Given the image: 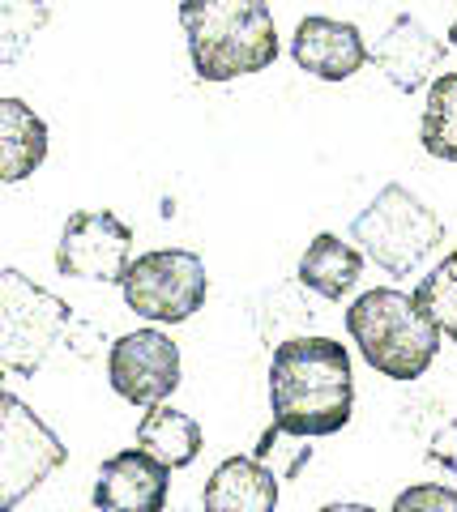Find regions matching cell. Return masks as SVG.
<instances>
[{
	"instance_id": "2e32d148",
	"label": "cell",
	"mask_w": 457,
	"mask_h": 512,
	"mask_svg": "<svg viewBox=\"0 0 457 512\" xmlns=\"http://www.w3.org/2000/svg\"><path fill=\"white\" fill-rule=\"evenodd\" d=\"M137 448H146L150 457H159L167 470H184L201 457L206 436H201V423L193 419V414L159 402V406H150L146 419L137 423Z\"/></svg>"
},
{
	"instance_id": "484cf974",
	"label": "cell",
	"mask_w": 457,
	"mask_h": 512,
	"mask_svg": "<svg viewBox=\"0 0 457 512\" xmlns=\"http://www.w3.org/2000/svg\"><path fill=\"white\" fill-rule=\"evenodd\" d=\"M0 512H5V508H0Z\"/></svg>"
},
{
	"instance_id": "4fadbf2b",
	"label": "cell",
	"mask_w": 457,
	"mask_h": 512,
	"mask_svg": "<svg viewBox=\"0 0 457 512\" xmlns=\"http://www.w3.org/2000/svg\"><path fill=\"white\" fill-rule=\"evenodd\" d=\"M201 512H278V474L261 457H227L206 478Z\"/></svg>"
},
{
	"instance_id": "7402d4cb",
	"label": "cell",
	"mask_w": 457,
	"mask_h": 512,
	"mask_svg": "<svg viewBox=\"0 0 457 512\" xmlns=\"http://www.w3.org/2000/svg\"><path fill=\"white\" fill-rule=\"evenodd\" d=\"M317 512H376L372 504H351V500H342V504H325V508H317Z\"/></svg>"
},
{
	"instance_id": "cb8c5ba5",
	"label": "cell",
	"mask_w": 457,
	"mask_h": 512,
	"mask_svg": "<svg viewBox=\"0 0 457 512\" xmlns=\"http://www.w3.org/2000/svg\"><path fill=\"white\" fill-rule=\"evenodd\" d=\"M449 47H457V18H453V26H449V39H445Z\"/></svg>"
},
{
	"instance_id": "44dd1931",
	"label": "cell",
	"mask_w": 457,
	"mask_h": 512,
	"mask_svg": "<svg viewBox=\"0 0 457 512\" xmlns=\"http://www.w3.org/2000/svg\"><path fill=\"white\" fill-rule=\"evenodd\" d=\"M428 457L436 461V466H445V470L457 474V419L440 423V431H436L432 444H428Z\"/></svg>"
},
{
	"instance_id": "4316f807",
	"label": "cell",
	"mask_w": 457,
	"mask_h": 512,
	"mask_svg": "<svg viewBox=\"0 0 457 512\" xmlns=\"http://www.w3.org/2000/svg\"><path fill=\"white\" fill-rule=\"evenodd\" d=\"M163 512H167V508H163Z\"/></svg>"
},
{
	"instance_id": "e0dca14e",
	"label": "cell",
	"mask_w": 457,
	"mask_h": 512,
	"mask_svg": "<svg viewBox=\"0 0 457 512\" xmlns=\"http://www.w3.org/2000/svg\"><path fill=\"white\" fill-rule=\"evenodd\" d=\"M419 141L440 163H457V69L432 77L428 103H423Z\"/></svg>"
},
{
	"instance_id": "8992f818",
	"label": "cell",
	"mask_w": 457,
	"mask_h": 512,
	"mask_svg": "<svg viewBox=\"0 0 457 512\" xmlns=\"http://www.w3.org/2000/svg\"><path fill=\"white\" fill-rule=\"evenodd\" d=\"M120 291L129 312L154 325H180L206 308L210 274L206 261L188 248H154L146 256L129 261L120 278Z\"/></svg>"
},
{
	"instance_id": "ac0fdd59",
	"label": "cell",
	"mask_w": 457,
	"mask_h": 512,
	"mask_svg": "<svg viewBox=\"0 0 457 512\" xmlns=\"http://www.w3.org/2000/svg\"><path fill=\"white\" fill-rule=\"evenodd\" d=\"M411 299L428 312V320L440 329V338H449L457 346V248L432 269V274H423V282L415 286Z\"/></svg>"
},
{
	"instance_id": "52a82bcc",
	"label": "cell",
	"mask_w": 457,
	"mask_h": 512,
	"mask_svg": "<svg viewBox=\"0 0 457 512\" xmlns=\"http://www.w3.org/2000/svg\"><path fill=\"white\" fill-rule=\"evenodd\" d=\"M65 461V440L39 419V410H30L22 397L9 393V402L0 406V508L13 512Z\"/></svg>"
},
{
	"instance_id": "d6986e66",
	"label": "cell",
	"mask_w": 457,
	"mask_h": 512,
	"mask_svg": "<svg viewBox=\"0 0 457 512\" xmlns=\"http://www.w3.org/2000/svg\"><path fill=\"white\" fill-rule=\"evenodd\" d=\"M43 26L47 5L39 0H0V64H18Z\"/></svg>"
},
{
	"instance_id": "9a60e30c",
	"label": "cell",
	"mask_w": 457,
	"mask_h": 512,
	"mask_svg": "<svg viewBox=\"0 0 457 512\" xmlns=\"http://www.w3.org/2000/svg\"><path fill=\"white\" fill-rule=\"evenodd\" d=\"M47 158V124L30 103L0 99V184L30 180Z\"/></svg>"
},
{
	"instance_id": "ffe728a7",
	"label": "cell",
	"mask_w": 457,
	"mask_h": 512,
	"mask_svg": "<svg viewBox=\"0 0 457 512\" xmlns=\"http://www.w3.org/2000/svg\"><path fill=\"white\" fill-rule=\"evenodd\" d=\"M389 512H457V491L445 483H415L393 500Z\"/></svg>"
},
{
	"instance_id": "603a6c76",
	"label": "cell",
	"mask_w": 457,
	"mask_h": 512,
	"mask_svg": "<svg viewBox=\"0 0 457 512\" xmlns=\"http://www.w3.org/2000/svg\"><path fill=\"white\" fill-rule=\"evenodd\" d=\"M9 402V384H5V372H0V406Z\"/></svg>"
},
{
	"instance_id": "9c48e42d",
	"label": "cell",
	"mask_w": 457,
	"mask_h": 512,
	"mask_svg": "<svg viewBox=\"0 0 457 512\" xmlns=\"http://www.w3.org/2000/svg\"><path fill=\"white\" fill-rule=\"evenodd\" d=\"M133 261V227L112 210H77L69 214L56 244V269L65 278L120 282Z\"/></svg>"
},
{
	"instance_id": "277c9868",
	"label": "cell",
	"mask_w": 457,
	"mask_h": 512,
	"mask_svg": "<svg viewBox=\"0 0 457 512\" xmlns=\"http://www.w3.org/2000/svg\"><path fill=\"white\" fill-rule=\"evenodd\" d=\"M351 244L389 278H411L445 244V222L406 184H385L372 205L351 218Z\"/></svg>"
},
{
	"instance_id": "7a4b0ae2",
	"label": "cell",
	"mask_w": 457,
	"mask_h": 512,
	"mask_svg": "<svg viewBox=\"0 0 457 512\" xmlns=\"http://www.w3.org/2000/svg\"><path fill=\"white\" fill-rule=\"evenodd\" d=\"M188 60L201 82H235L278 60L270 0H180Z\"/></svg>"
},
{
	"instance_id": "5bb4252c",
	"label": "cell",
	"mask_w": 457,
	"mask_h": 512,
	"mask_svg": "<svg viewBox=\"0 0 457 512\" xmlns=\"http://www.w3.org/2000/svg\"><path fill=\"white\" fill-rule=\"evenodd\" d=\"M359 278H364V252L355 244H346V239L334 231H321L312 239L304 248V256H299V269H295V282L317 299H329V303L351 295Z\"/></svg>"
},
{
	"instance_id": "5b68a950",
	"label": "cell",
	"mask_w": 457,
	"mask_h": 512,
	"mask_svg": "<svg viewBox=\"0 0 457 512\" xmlns=\"http://www.w3.org/2000/svg\"><path fill=\"white\" fill-rule=\"evenodd\" d=\"M73 325L69 303L22 269H0V372L35 376Z\"/></svg>"
},
{
	"instance_id": "d4e9b609",
	"label": "cell",
	"mask_w": 457,
	"mask_h": 512,
	"mask_svg": "<svg viewBox=\"0 0 457 512\" xmlns=\"http://www.w3.org/2000/svg\"><path fill=\"white\" fill-rule=\"evenodd\" d=\"M39 5H43V0H39Z\"/></svg>"
},
{
	"instance_id": "6da1fadb",
	"label": "cell",
	"mask_w": 457,
	"mask_h": 512,
	"mask_svg": "<svg viewBox=\"0 0 457 512\" xmlns=\"http://www.w3.org/2000/svg\"><path fill=\"white\" fill-rule=\"evenodd\" d=\"M270 414L291 440H325L355 414L351 350L325 333H295L274 342L270 355Z\"/></svg>"
},
{
	"instance_id": "8fae6325",
	"label": "cell",
	"mask_w": 457,
	"mask_h": 512,
	"mask_svg": "<svg viewBox=\"0 0 457 512\" xmlns=\"http://www.w3.org/2000/svg\"><path fill=\"white\" fill-rule=\"evenodd\" d=\"M445 52L449 43L436 39L415 13H398L385 35L376 39V47H368V60L389 77L393 90L419 94L423 86H432L436 69L445 64Z\"/></svg>"
},
{
	"instance_id": "30bf717a",
	"label": "cell",
	"mask_w": 457,
	"mask_h": 512,
	"mask_svg": "<svg viewBox=\"0 0 457 512\" xmlns=\"http://www.w3.org/2000/svg\"><path fill=\"white\" fill-rule=\"evenodd\" d=\"M171 495V470L146 448H120L94 474L90 500L99 512H163Z\"/></svg>"
},
{
	"instance_id": "ba28073f",
	"label": "cell",
	"mask_w": 457,
	"mask_h": 512,
	"mask_svg": "<svg viewBox=\"0 0 457 512\" xmlns=\"http://www.w3.org/2000/svg\"><path fill=\"white\" fill-rule=\"evenodd\" d=\"M184 363L176 338H167L163 329H133L112 342L107 350V380L129 406H159L180 389Z\"/></svg>"
},
{
	"instance_id": "7c38bea8",
	"label": "cell",
	"mask_w": 457,
	"mask_h": 512,
	"mask_svg": "<svg viewBox=\"0 0 457 512\" xmlns=\"http://www.w3.org/2000/svg\"><path fill=\"white\" fill-rule=\"evenodd\" d=\"M291 60L308 77H321V82H346V77H355L368 64L364 30H359L355 22H338V18H325V13H312V18H304L295 26Z\"/></svg>"
},
{
	"instance_id": "3957f363",
	"label": "cell",
	"mask_w": 457,
	"mask_h": 512,
	"mask_svg": "<svg viewBox=\"0 0 457 512\" xmlns=\"http://www.w3.org/2000/svg\"><path fill=\"white\" fill-rule=\"evenodd\" d=\"M346 333L372 372L389 380H419L440 355V329L398 286L359 295L346 308Z\"/></svg>"
}]
</instances>
